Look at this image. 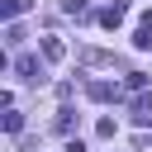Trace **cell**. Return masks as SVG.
Wrapping results in <instances>:
<instances>
[{"label": "cell", "instance_id": "6", "mask_svg": "<svg viewBox=\"0 0 152 152\" xmlns=\"http://www.w3.org/2000/svg\"><path fill=\"white\" fill-rule=\"evenodd\" d=\"M28 5H33V0H5V5H0V14H5L10 24H14V19H19L24 10H28Z\"/></svg>", "mask_w": 152, "mask_h": 152}, {"label": "cell", "instance_id": "1", "mask_svg": "<svg viewBox=\"0 0 152 152\" xmlns=\"http://www.w3.org/2000/svg\"><path fill=\"white\" fill-rule=\"evenodd\" d=\"M124 14H128V0H109V5L100 10V24H104V28H119Z\"/></svg>", "mask_w": 152, "mask_h": 152}, {"label": "cell", "instance_id": "3", "mask_svg": "<svg viewBox=\"0 0 152 152\" xmlns=\"http://www.w3.org/2000/svg\"><path fill=\"white\" fill-rule=\"evenodd\" d=\"M43 57H48V62H62V57H66V43L48 33V38H43Z\"/></svg>", "mask_w": 152, "mask_h": 152}, {"label": "cell", "instance_id": "9", "mask_svg": "<svg viewBox=\"0 0 152 152\" xmlns=\"http://www.w3.org/2000/svg\"><path fill=\"white\" fill-rule=\"evenodd\" d=\"M133 48H152V28H138L133 33Z\"/></svg>", "mask_w": 152, "mask_h": 152}, {"label": "cell", "instance_id": "5", "mask_svg": "<svg viewBox=\"0 0 152 152\" xmlns=\"http://www.w3.org/2000/svg\"><path fill=\"white\" fill-rule=\"evenodd\" d=\"M62 14H71V19H90V5H86V0H62Z\"/></svg>", "mask_w": 152, "mask_h": 152}, {"label": "cell", "instance_id": "4", "mask_svg": "<svg viewBox=\"0 0 152 152\" xmlns=\"http://www.w3.org/2000/svg\"><path fill=\"white\" fill-rule=\"evenodd\" d=\"M119 95V86H109V81H90V100H114Z\"/></svg>", "mask_w": 152, "mask_h": 152}, {"label": "cell", "instance_id": "8", "mask_svg": "<svg viewBox=\"0 0 152 152\" xmlns=\"http://www.w3.org/2000/svg\"><path fill=\"white\" fill-rule=\"evenodd\" d=\"M19 128H24V114L10 109V114H5V133H19Z\"/></svg>", "mask_w": 152, "mask_h": 152}, {"label": "cell", "instance_id": "10", "mask_svg": "<svg viewBox=\"0 0 152 152\" xmlns=\"http://www.w3.org/2000/svg\"><path fill=\"white\" fill-rule=\"evenodd\" d=\"M142 28H152V10H142Z\"/></svg>", "mask_w": 152, "mask_h": 152}, {"label": "cell", "instance_id": "7", "mask_svg": "<svg viewBox=\"0 0 152 152\" xmlns=\"http://www.w3.org/2000/svg\"><path fill=\"white\" fill-rule=\"evenodd\" d=\"M133 119H138V124H152V100H147V95L133 100Z\"/></svg>", "mask_w": 152, "mask_h": 152}, {"label": "cell", "instance_id": "2", "mask_svg": "<svg viewBox=\"0 0 152 152\" xmlns=\"http://www.w3.org/2000/svg\"><path fill=\"white\" fill-rule=\"evenodd\" d=\"M14 71H19V76H24V81H38V76H43V62H38V57H28V52H24V57H19V62H14Z\"/></svg>", "mask_w": 152, "mask_h": 152}]
</instances>
